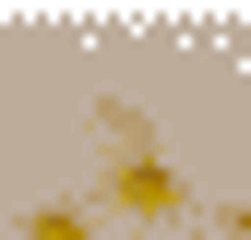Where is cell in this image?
I'll list each match as a JSON object with an SVG mask.
<instances>
[{
    "label": "cell",
    "mask_w": 251,
    "mask_h": 240,
    "mask_svg": "<svg viewBox=\"0 0 251 240\" xmlns=\"http://www.w3.org/2000/svg\"><path fill=\"white\" fill-rule=\"evenodd\" d=\"M96 204H108V216H192V180H179L168 156H120Z\"/></svg>",
    "instance_id": "cell-1"
},
{
    "label": "cell",
    "mask_w": 251,
    "mask_h": 240,
    "mask_svg": "<svg viewBox=\"0 0 251 240\" xmlns=\"http://www.w3.org/2000/svg\"><path fill=\"white\" fill-rule=\"evenodd\" d=\"M24 240H96V216H84V204H36V216H24Z\"/></svg>",
    "instance_id": "cell-2"
}]
</instances>
